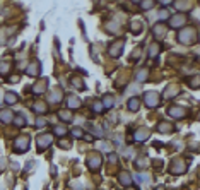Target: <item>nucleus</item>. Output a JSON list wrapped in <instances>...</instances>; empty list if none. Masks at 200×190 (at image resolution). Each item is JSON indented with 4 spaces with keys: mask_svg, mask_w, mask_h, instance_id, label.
Listing matches in <instances>:
<instances>
[{
    "mask_svg": "<svg viewBox=\"0 0 200 190\" xmlns=\"http://www.w3.org/2000/svg\"><path fill=\"white\" fill-rule=\"evenodd\" d=\"M9 72H10V63L2 62L0 63V75H7Z\"/></svg>",
    "mask_w": 200,
    "mask_h": 190,
    "instance_id": "obj_30",
    "label": "nucleus"
},
{
    "mask_svg": "<svg viewBox=\"0 0 200 190\" xmlns=\"http://www.w3.org/2000/svg\"><path fill=\"white\" fill-rule=\"evenodd\" d=\"M101 164H103V158H101L99 154H91V156L87 158V168L89 170L96 171V170L101 168Z\"/></svg>",
    "mask_w": 200,
    "mask_h": 190,
    "instance_id": "obj_6",
    "label": "nucleus"
},
{
    "mask_svg": "<svg viewBox=\"0 0 200 190\" xmlns=\"http://www.w3.org/2000/svg\"><path fill=\"white\" fill-rule=\"evenodd\" d=\"M17 81H19V77H17V75H12V77L9 79V82H17Z\"/></svg>",
    "mask_w": 200,
    "mask_h": 190,
    "instance_id": "obj_42",
    "label": "nucleus"
},
{
    "mask_svg": "<svg viewBox=\"0 0 200 190\" xmlns=\"http://www.w3.org/2000/svg\"><path fill=\"white\" fill-rule=\"evenodd\" d=\"M58 118L63 120L65 123H69V122H72V120H74V115H72L70 110H60V112H58Z\"/></svg>",
    "mask_w": 200,
    "mask_h": 190,
    "instance_id": "obj_20",
    "label": "nucleus"
},
{
    "mask_svg": "<svg viewBox=\"0 0 200 190\" xmlns=\"http://www.w3.org/2000/svg\"><path fill=\"white\" fill-rule=\"evenodd\" d=\"M123 46H125V40L123 38H120V40H116V41H113L110 45V55L111 57H115V58H118L120 55H122V52H123Z\"/></svg>",
    "mask_w": 200,
    "mask_h": 190,
    "instance_id": "obj_3",
    "label": "nucleus"
},
{
    "mask_svg": "<svg viewBox=\"0 0 200 190\" xmlns=\"http://www.w3.org/2000/svg\"><path fill=\"white\" fill-rule=\"evenodd\" d=\"M178 40L181 41L183 45H193L197 41V29H193V27H185L181 33L178 34Z\"/></svg>",
    "mask_w": 200,
    "mask_h": 190,
    "instance_id": "obj_1",
    "label": "nucleus"
},
{
    "mask_svg": "<svg viewBox=\"0 0 200 190\" xmlns=\"http://www.w3.org/2000/svg\"><path fill=\"white\" fill-rule=\"evenodd\" d=\"M0 120L4 123H10L12 120H14V115H12L10 110H2V112H0Z\"/></svg>",
    "mask_w": 200,
    "mask_h": 190,
    "instance_id": "obj_22",
    "label": "nucleus"
},
{
    "mask_svg": "<svg viewBox=\"0 0 200 190\" xmlns=\"http://www.w3.org/2000/svg\"><path fill=\"white\" fill-rule=\"evenodd\" d=\"M185 170H186V166H185V163H183V159H174L173 164H171V168H169V171L173 173V175H181V173H185Z\"/></svg>",
    "mask_w": 200,
    "mask_h": 190,
    "instance_id": "obj_9",
    "label": "nucleus"
},
{
    "mask_svg": "<svg viewBox=\"0 0 200 190\" xmlns=\"http://www.w3.org/2000/svg\"><path fill=\"white\" fill-rule=\"evenodd\" d=\"M46 125V120H43V118H38V122H36V127H44Z\"/></svg>",
    "mask_w": 200,
    "mask_h": 190,
    "instance_id": "obj_41",
    "label": "nucleus"
},
{
    "mask_svg": "<svg viewBox=\"0 0 200 190\" xmlns=\"http://www.w3.org/2000/svg\"><path fill=\"white\" fill-rule=\"evenodd\" d=\"M156 190H164V187H156Z\"/></svg>",
    "mask_w": 200,
    "mask_h": 190,
    "instance_id": "obj_43",
    "label": "nucleus"
},
{
    "mask_svg": "<svg viewBox=\"0 0 200 190\" xmlns=\"http://www.w3.org/2000/svg\"><path fill=\"white\" fill-rule=\"evenodd\" d=\"M147 75H149V70H147V69H144V70H140V72L137 74V81H139V82L147 81Z\"/></svg>",
    "mask_w": 200,
    "mask_h": 190,
    "instance_id": "obj_34",
    "label": "nucleus"
},
{
    "mask_svg": "<svg viewBox=\"0 0 200 190\" xmlns=\"http://www.w3.org/2000/svg\"><path fill=\"white\" fill-rule=\"evenodd\" d=\"M178 91H180V89H178V86H168L164 96H166V98H174V96H178V94H180Z\"/></svg>",
    "mask_w": 200,
    "mask_h": 190,
    "instance_id": "obj_26",
    "label": "nucleus"
},
{
    "mask_svg": "<svg viewBox=\"0 0 200 190\" xmlns=\"http://www.w3.org/2000/svg\"><path fill=\"white\" fill-rule=\"evenodd\" d=\"M81 104H82V101H81V98H77V96H69L67 98V106H69V110H77V108H81Z\"/></svg>",
    "mask_w": 200,
    "mask_h": 190,
    "instance_id": "obj_14",
    "label": "nucleus"
},
{
    "mask_svg": "<svg viewBox=\"0 0 200 190\" xmlns=\"http://www.w3.org/2000/svg\"><path fill=\"white\" fill-rule=\"evenodd\" d=\"M52 142H53L52 134H43V135H40V137L36 139V144H38V147H40V151H43L44 147H48Z\"/></svg>",
    "mask_w": 200,
    "mask_h": 190,
    "instance_id": "obj_8",
    "label": "nucleus"
},
{
    "mask_svg": "<svg viewBox=\"0 0 200 190\" xmlns=\"http://www.w3.org/2000/svg\"><path fill=\"white\" fill-rule=\"evenodd\" d=\"M70 134H72V137H74V139H82V137H84V130H82L81 127H74Z\"/></svg>",
    "mask_w": 200,
    "mask_h": 190,
    "instance_id": "obj_29",
    "label": "nucleus"
},
{
    "mask_svg": "<svg viewBox=\"0 0 200 190\" xmlns=\"http://www.w3.org/2000/svg\"><path fill=\"white\" fill-rule=\"evenodd\" d=\"M89 130L93 132L96 137H103V135H104L103 134V129H98V127H91V125H89Z\"/></svg>",
    "mask_w": 200,
    "mask_h": 190,
    "instance_id": "obj_37",
    "label": "nucleus"
},
{
    "mask_svg": "<svg viewBox=\"0 0 200 190\" xmlns=\"http://www.w3.org/2000/svg\"><path fill=\"white\" fill-rule=\"evenodd\" d=\"M140 108V99L139 98H130L128 99V110L130 112H139Z\"/></svg>",
    "mask_w": 200,
    "mask_h": 190,
    "instance_id": "obj_24",
    "label": "nucleus"
},
{
    "mask_svg": "<svg viewBox=\"0 0 200 190\" xmlns=\"http://www.w3.org/2000/svg\"><path fill=\"white\" fill-rule=\"evenodd\" d=\"M186 21H188V17H186V14H174L173 17L169 19V27H173V29H178V27H183L186 24Z\"/></svg>",
    "mask_w": 200,
    "mask_h": 190,
    "instance_id": "obj_4",
    "label": "nucleus"
},
{
    "mask_svg": "<svg viewBox=\"0 0 200 190\" xmlns=\"http://www.w3.org/2000/svg\"><path fill=\"white\" fill-rule=\"evenodd\" d=\"M154 2H140V4H139V7L142 9V11H149V9H152L154 7Z\"/></svg>",
    "mask_w": 200,
    "mask_h": 190,
    "instance_id": "obj_36",
    "label": "nucleus"
},
{
    "mask_svg": "<svg viewBox=\"0 0 200 190\" xmlns=\"http://www.w3.org/2000/svg\"><path fill=\"white\" fill-rule=\"evenodd\" d=\"M168 115L173 116V118H183V116L186 115V110L183 108V106L174 104V106H169V108H168Z\"/></svg>",
    "mask_w": 200,
    "mask_h": 190,
    "instance_id": "obj_7",
    "label": "nucleus"
},
{
    "mask_svg": "<svg viewBox=\"0 0 200 190\" xmlns=\"http://www.w3.org/2000/svg\"><path fill=\"white\" fill-rule=\"evenodd\" d=\"M46 86H48V79H46V81H38L36 84H34L33 86V93L36 94V96H40V94H43L44 91H46Z\"/></svg>",
    "mask_w": 200,
    "mask_h": 190,
    "instance_id": "obj_13",
    "label": "nucleus"
},
{
    "mask_svg": "<svg viewBox=\"0 0 200 190\" xmlns=\"http://www.w3.org/2000/svg\"><path fill=\"white\" fill-rule=\"evenodd\" d=\"M27 149H29V137H27V135H21L14 144V153L24 154Z\"/></svg>",
    "mask_w": 200,
    "mask_h": 190,
    "instance_id": "obj_2",
    "label": "nucleus"
},
{
    "mask_svg": "<svg viewBox=\"0 0 200 190\" xmlns=\"http://www.w3.org/2000/svg\"><path fill=\"white\" fill-rule=\"evenodd\" d=\"M135 166H137V168H145V166H147V161H145V159H137V161H135Z\"/></svg>",
    "mask_w": 200,
    "mask_h": 190,
    "instance_id": "obj_39",
    "label": "nucleus"
},
{
    "mask_svg": "<svg viewBox=\"0 0 200 190\" xmlns=\"http://www.w3.org/2000/svg\"><path fill=\"white\" fill-rule=\"evenodd\" d=\"M58 144L62 146L63 149H69V147H70V142L67 141V139H60V141H58Z\"/></svg>",
    "mask_w": 200,
    "mask_h": 190,
    "instance_id": "obj_38",
    "label": "nucleus"
},
{
    "mask_svg": "<svg viewBox=\"0 0 200 190\" xmlns=\"http://www.w3.org/2000/svg\"><path fill=\"white\" fill-rule=\"evenodd\" d=\"M168 15H169V11H168V9H163V11L159 12V19H166Z\"/></svg>",
    "mask_w": 200,
    "mask_h": 190,
    "instance_id": "obj_40",
    "label": "nucleus"
},
{
    "mask_svg": "<svg viewBox=\"0 0 200 190\" xmlns=\"http://www.w3.org/2000/svg\"><path fill=\"white\" fill-rule=\"evenodd\" d=\"M31 110H33L34 113H38V115H43V113L48 112V106H46V103H41V101H36V103L31 106Z\"/></svg>",
    "mask_w": 200,
    "mask_h": 190,
    "instance_id": "obj_16",
    "label": "nucleus"
},
{
    "mask_svg": "<svg viewBox=\"0 0 200 190\" xmlns=\"http://www.w3.org/2000/svg\"><path fill=\"white\" fill-rule=\"evenodd\" d=\"M53 132H55L58 137H63V135L67 134V127L65 125H56L55 129H53Z\"/></svg>",
    "mask_w": 200,
    "mask_h": 190,
    "instance_id": "obj_31",
    "label": "nucleus"
},
{
    "mask_svg": "<svg viewBox=\"0 0 200 190\" xmlns=\"http://www.w3.org/2000/svg\"><path fill=\"white\" fill-rule=\"evenodd\" d=\"M149 137H151V132H149V129L142 127V129H137V132H135V135H133V141L144 142V141H147Z\"/></svg>",
    "mask_w": 200,
    "mask_h": 190,
    "instance_id": "obj_11",
    "label": "nucleus"
},
{
    "mask_svg": "<svg viewBox=\"0 0 200 190\" xmlns=\"http://www.w3.org/2000/svg\"><path fill=\"white\" fill-rule=\"evenodd\" d=\"M156 129H157V132H159V134H169V132L174 130V127L171 125L169 122H161V123H157V127H156Z\"/></svg>",
    "mask_w": 200,
    "mask_h": 190,
    "instance_id": "obj_15",
    "label": "nucleus"
},
{
    "mask_svg": "<svg viewBox=\"0 0 200 190\" xmlns=\"http://www.w3.org/2000/svg\"><path fill=\"white\" fill-rule=\"evenodd\" d=\"M186 82H188V86H190V87H193V89H197V87L200 86V82H198V77H190L188 81H186Z\"/></svg>",
    "mask_w": 200,
    "mask_h": 190,
    "instance_id": "obj_35",
    "label": "nucleus"
},
{
    "mask_svg": "<svg viewBox=\"0 0 200 190\" xmlns=\"http://www.w3.org/2000/svg\"><path fill=\"white\" fill-rule=\"evenodd\" d=\"M161 52V45L159 43H152L151 48H149V58H154V57H157V53Z\"/></svg>",
    "mask_w": 200,
    "mask_h": 190,
    "instance_id": "obj_25",
    "label": "nucleus"
},
{
    "mask_svg": "<svg viewBox=\"0 0 200 190\" xmlns=\"http://www.w3.org/2000/svg\"><path fill=\"white\" fill-rule=\"evenodd\" d=\"M98 149L103 151V153H108V154H110L111 149H113V144H111V142H108V141H103V142H99V147H98Z\"/></svg>",
    "mask_w": 200,
    "mask_h": 190,
    "instance_id": "obj_28",
    "label": "nucleus"
},
{
    "mask_svg": "<svg viewBox=\"0 0 200 190\" xmlns=\"http://www.w3.org/2000/svg\"><path fill=\"white\" fill-rule=\"evenodd\" d=\"M14 123L22 129V127H26V118H24L22 115H17V116H14Z\"/></svg>",
    "mask_w": 200,
    "mask_h": 190,
    "instance_id": "obj_33",
    "label": "nucleus"
},
{
    "mask_svg": "<svg viewBox=\"0 0 200 190\" xmlns=\"http://www.w3.org/2000/svg\"><path fill=\"white\" fill-rule=\"evenodd\" d=\"M4 101L9 104H14L19 101V96L14 93V91H7V93H4Z\"/></svg>",
    "mask_w": 200,
    "mask_h": 190,
    "instance_id": "obj_19",
    "label": "nucleus"
},
{
    "mask_svg": "<svg viewBox=\"0 0 200 190\" xmlns=\"http://www.w3.org/2000/svg\"><path fill=\"white\" fill-rule=\"evenodd\" d=\"M142 29H144V24H142L140 21H133V23L130 24V31H132V34H140Z\"/></svg>",
    "mask_w": 200,
    "mask_h": 190,
    "instance_id": "obj_23",
    "label": "nucleus"
},
{
    "mask_svg": "<svg viewBox=\"0 0 200 190\" xmlns=\"http://www.w3.org/2000/svg\"><path fill=\"white\" fill-rule=\"evenodd\" d=\"M103 106H104V110H108V108H113V104H115V96L113 94H104L103 96Z\"/></svg>",
    "mask_w": 200,
    "mask_h": 190,
    "instance_id": "obj_21",
    "label": "nucleus"
},
{
    "mask_svg": "<svg viewBox=\"0 0 200 190\" xmlns=\"http://www.w3.org/2000/svg\"><path fill=\"white\" fill-rule=\"evenodd\" d=\"M62 89H53L52 93L48 94V101L50 103H60L62 101Z\"/></svg>",
    "mask_w": 200,
    "mask_h": 190,
    "instance_id": "obj_17",
    "label": "nucleus"
},
{
    "mask_svg": "<svg viewBox=\"0 0 200 190\" xmlns=\"http://www.w3.org/2000/svg\"><path fill=\"white\" fill-rule=\"evenodd\" d=\"M144 101L149 108H157V104H159V94L154 93V91H147L144 94Z\"/></svg>",
    "mask_w": 200,
    "mask_h": 190,
    "instance_id": "obj_5",
    "label": "nucleus"
},
{
    "mask_svg": "<svg viewBox=\"0 0 200 190\" xmlns=\"http://www.w3.org/2000/svg\"><path fill=\"white\" fill-rule=\"evenodd\" d=\"M70 82H72V86L74 87H77V89H84L85 87V84H84V79H81V77H72L70 79Z\"/></svg>",
    "mask_w": 200,
    "mask_h": 190,
    "instance_id": "obj_27",
    "label": "nucleus"
},
{
    "mask_svg": "<svg viewBox=\"0 0 200 190\" xmlns=\"http://www.w3.org/2000/svg\"><path fill=\"white\" fill-rule=\"evenodd\" d=\"M26 74L31 75V77H38V75L41 74V65H40V62H31L29 65H27V69H26Z\"/></svg>",
    "mask_w": 200,
    "mask_h": 190,
    "instance_id": "obj_10",
    "label": "nucleus"
},
{
    "mask_svg": "<svg viewBox=\"0 0 200 190\" xmlns=\"http://www.w3.org/2000/svg\"><path fill=\"white\" fill-rule=\"evenodd\" d=\"M118 182L122 183L123 187H130V185H132V176H130V173L122 171V173L118 175Z\"/></svg>",
    "mask_w": 200,
    "mask_h": 190,
    "instance_id": "obj_18",
    "label": "nucleus"
},
{
    "mask_svg": "<svg viewBox=\"0 0 200 190\" xmlns=\"http://www.w3.org/2000/svg\"><path fill=\"white\" fill-rule=\"evenodd\" d=\"M93 112L94 113H104V106L101 101H94L93 103Z\"/></svg>",
    "mask_w": 200,
    "mask_h": 190,
    "instance_id": "obj_32",
    "label": "nucleus"
},
{
    "mask_svg": "<svg viewBox=\"0 0 200 190\" xmlns=\"http://www.w3.org/2000/svg\"><path fill=\"white\" fill-rule=\"evenodd\" d=\"M166 24H163V23H157L154 26V29H152V33H154V36L157 38V40H163L164 38V34H166Z\"/></svg>",
    "mask_w": 200,
    "mask_h": 190,
    "instance_id": "obj_12",
    "label": "nucleus"
}]
</instances>
